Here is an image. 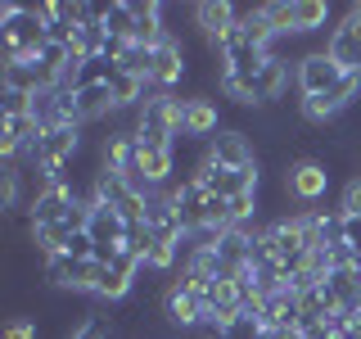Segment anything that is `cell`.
Segmentation results:
<instances>
[{
    "label": "cell",
    "instance_id": "obj_1",
    "mask_svg": "<svg viewBox=\"0 0 361 339\" xmlns=\"http://www.w3.org/2000/svg\"><path fill=\"white\" fill-rule=\"evenodd\" d=\"M0 45H5V64H27L50 45V28L37 9L5 0L0 5Z\"/></svg>",
    "mask_w": 361,
    "mask_h": 339
},
{
    "label": "cell",
    "instance_id": "obj_2",
    "mask_svg": "<svg viewBox=\"0 0 361 339\" xmlns=\"http://www.w3.org/2000/svg\"><path fill=\"white\" fill-rule=\"evenodd\" d=\"M325 54L343 68V73H361V5H353L343 18L330 28V41H325Z\"/></svg>",
    "mask_w": 361,
    "mask_h": 339
},
{
    "label": "cell",
    "instance_id": "obj_3",
    "mask_svg": "<svg viewBox=\"0 0 361 339\" xmlns=\"http://www.w3.org/2000/svg\"><path fill=\"white\" fill-rule=\"evenodd\" d=\"M163 316L176 326V331H199V326H208V299H203L199 290L190 285H176L163 294Z\"/></svg>",
    "mask_w": 361,
    "mask_h": 339
},
{
    "label": "cell",
    "instance_id": "obj_4",
    "mask_svg": "<svg viewBox=\"0 0 361 339\" xmlns=\"http://www.w3.org/2000/svg\"><path fill=\"white\" fill-rule=\"evenodd\" d=\"M330 167L325 163H316V158H298V163H289V172H285V190L298 203H321L325 195H330Z\"/></svg>",
    "mask_w": 361,
    "mask_h": 339
},
{
    "label": "cell",
    "instance_id": "obj_5",
    "mask_svg": "<svg viewBox=\"0 0 361 339\" xmlns=\"http://www.w3.org/2000/svg\"><path fill=\"white\" fill-rule=\"evenodd\" d=\"M73 203H77V190L73 186H41L37 195H32V203H27L32 231H37V226H59L68 213H73Z\"/></svg>",
    "mask_w": 361,
    "mask_h": 339
},
{
    "label": "cell",
    "instance_id": "obj_6",
    "mask_svg": "<svg viewBox=\"0 0 361 339\" xmlns=\"http://www.w3.org/2000/svg\"><path fill=\"white\" fill-rule=\"evenodd\" d=\"M343 82V68H338L325 50H312L298 59V90L302 95H330V90Z\"/></svg>",
    "mask_w": 361,
    "mask_h": 339
},
{
    "label": "cell",
    "instance_id": "obj_7",
    "mask_svg": "<svg viewBox=\"0 0 361 339\" xmlns=\"http://www.w3.org/2000/svg\"><path fill=\"white\" fill-rule=\"evenodd\" d=\"M185 77V50H180V41L167 32L163 41L154 45V73H149V90H167L172 95V86Z\"/></svg>",
    "mask_w": 361,
    "mask_h": 339
},
{
    "label": "cell",
    "instance_id": "obj_8",
    "mask_svg": "<svg viewBox=\"0 0 361 339\" xmlns=\"http://www.w3.org/2000/svg\"><path fill=\"white\" fill-rule=\"evenodd\" d=\"M203 158H212L217 167H231V172L257 167L253 145H248V136H244V131H217V136L208 141V154H203Z\"/></svg>",
    "mask_w": 361,
    "mask_h": 339
},
{
    "label": "cell",
    "instance_id": "obj_9",
    "mask_svg": "<svg viewBox=\"0 0 361 339\" xmlns=\"http://www.w3.org/2000/svg\"><path fill=\"white\" fill-rule=\"evenodd\" d=\"M217 122H221V109L217 100H203V95H185L180 100V136L190 141H203V136H217Z\"/></svg>",
    "mask_w": 361,
    "mask_h": 339
},
{
    "label": "cell",
    "instance_id": "obj_10",
    "mask_svg": "<svg viewBox=\"0 0 361 339\" xmlns=\"http://www.w3.org/2000/svg\"><path fill=\"white\" fill-rule=\"evenodd\" d=\"M285 82H289V64L271 50V59L262 64V73L253 77V86H248V90H253V105H271V100H280Z\"/></svg>",
    "mask_w": 361,
    "mask_h": 339
},
{
    "label": "cell",
    "instance_id": "obj_11",
    "mask_svg": "<svg viewBox=\"0 0 361 339\" xmlns=\"http://www.w3.org/2000/svg\"><path fill=\"white\" fill-rule=\"evenodd\" d=\"M195 23H199L203 37H208V45H217L226 32L235 28V5H221V0H203V5H195Z\"/></svg>",
    "mask_w": 361,
    "mask_h": 339
},
{
    "label": "cell",
    "instance_id": "obj_12",
    "mask_svg": "<svg viewBox=\"0 0 361 339\" xmlns=\"http://www.w3.org/2000/svg\"><path fill=\"white\" fill-rule=\"evenodd\" d=\"M77 95V122H99L109 113H118V100H113V86H86V90H73Z\"/></svg>",
    "mask_w": 361,
    "mask_h": 339
},
{
    "label": "cell",
    "instance_id": "obj_13",
    "mask_svg": "<svg viewBox=\"0 0 361 339\" xmlns=\"http://www.w3.org/2000/svg\"><path fill=\"white\" fill-rule=\"evenodd\" d=\"M113 77H118V64H113L109 54H90V59H82V68H77V77H73V86H68V90L113 86Z\"/></svg>",
    "mask_w": 361,
    "mask_h": 339
},
{
    "label": "cell",
    "instance_id": "obj_14",
    "mask_svg": "<svg viewBox=\"0 0 361 339\" xmlns=\"http://www.w3.org/2000/svg\"><path fill=\"white\" fill-rule=\"evenodd\" d=\"M118 73H127V77H140V82H149V73H154V45H140V41H127L118 50Z\"/></svg>",
    "mask_w": 361,
    "mask_h": 339
},
{
    "label": "cell",
    "instance_id": "obj_15",
    "mask_svg": "<svg viewBox=\"0 0 361 339\" xmlns=\"http://www.w3.org/2000/svg\"><path fill=\"white\" fill-rule=\"evenodd\" d=\"M330 23V5L325 0H293V37H312Z\"/></svg>",
    "mask_w": 361,
    "mask_h": 339
},
{
    "label": "cell",
    "instance_id": "obj_16",
    "mask_svg": "<svg viewBox=\"0 0 361 339\" xmlns=\"http://www.w3.org/2000/svg\"><path fill=\"white\" fill-rule=\"evenodd\" d=\"M212 339H267V321L257 312H240V316H231Z\"/></svg>",
    "mask_w": 361,
    "mask_h": 339
},
{
    "label": "cell",
    "instance_id": "obj_17",
    "mask_svg": "<svg viewBox=\"0 0 361 339\" xmlns=\"http://www.w3.org/2000/svg\"><path fill=\"white\" fill-rule=\"evenodd\" d=\"M298 113H302V122H334L338 113H343V105H338L334 95H302Z\"/></svg>",
    "mask_w": 361,
    "mask_h": 339
},
{
    "label": "cell",
    "instance_id": "obj_18",
    "mask_svg": "<svg viewBox=\"0 0 361 339\" xmlns=\"http://www.w3.org/2000/svg\"><path fill=\"white\" fill-rule=\"evenodd\" d=\"M18 199H23V172H18V163H5V172H0V203L14 213Z\"/></svg>",
    "mask_w": 361,
    "mask_h": 339
},
{
    "label": "cell",
    "instance_id": "obj_19",
    "mask_svg": "<svg viewBox=\"0 0 361 339\" xmlns=\"http://www.w3.org/2000/svg\"><path fill=\"white\" fill-rule=\"evenodd\" d=\"M262 14L271 23V32L276 37H293V5H285V0H271V5H262Z\"/></svg>",
    "mask_w": 361,
    "mask_h": 339
},
{
    "label": "cell",
    "instance_id": "obj_20",
    "mask_svg": "<svg viewBox=\"0 0 361 339\" xmlns=\"http://www.w3.org/2000/svg\"><path fill=\"white\" fill-rule=\"evenodd\" d=\"M338 218H361V177H353L343 190H338Z\"/></svg>",
    "mask_w": 361,
    "mask_h": 339
},
{
    "label": "cell",
    "instance_id": "obj_21",
    "mask_svg": "<svg viewBox=\"0 0 361 339\" xmlns=\"http://www.w3.org/2000/svg\"><path fill=\"white\" fill-rule=\"evenodd\" d=\"M338 240H343L348 254L361 263V218H343V222H338Z\"/></svg>",
    "mask_w": 361,
    "mask_h": 339
},
{
    "label": "cell",
    "instance_id": "obj_22",
    "mask_svg": "<svg viewBox=\"0 0 361 339\" xmlns=\"http://www.w3.org/2000/svg\"><path fill=\"white\" fill-rule=\"evenodd\" d=\"M5 339H37V316H18V321H9Z\"/></svg>",
    "mask_w": 361,
    "mask_h": 339
},
{
    "label": "cell",
    "instance_id": "obj_23",
    "mask_svg": "<svg viewBox=\"0 0 361 339\" xmlns=\"http://www.w3.org/2000/svg\"><path fill=\"white\" fill-rule=\"evenodd\" d=\"M73 339H109V331H104V321H95V316H90V321H82L73 331Z\"/></svg>",
    "mask_w": 361,
    "mask_h": 339
}]
</instances>
